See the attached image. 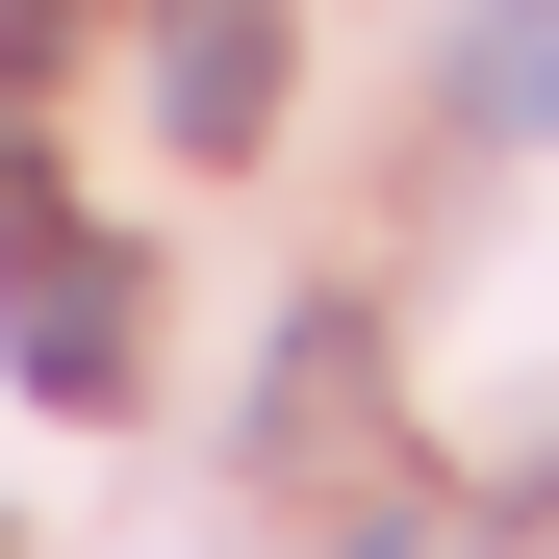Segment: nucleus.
Masks as SVG:
<instances>
[{
  "instance_id": "obj_3",
  "label": "nucleus",
  "mask_w": 559,
  "mask_h": 559,
  "mask_svg": "<svg viewBox=\"0 0 559 559\" xmlns=\"http://www.w3.org/2000/svg\"><path fill=\"white\" fill-rule=\"evenodd\" d=\"M457 103L509 153H559V0H484V26H457Z\"/></svg>"
},
{
  "instance_id": "obj_5",
  "label": "nucleus",
  "mask_w": 559,
  "mask_h": 559,
  "mask_svg": "<svg viewBox=\"0 0 559 559\" xmlns=\"http://www.w3.org/2000/svg\"><path fill=\"white\" fill-rule=\"evenodd\" d=\"M51 51H76V0H0V76H51Z\"/></svg>"
},
{
  "instance_id": "obj_2",
  "label": "nucleus",
  "mask_w": 559,
  "mask_h": 559,
  "mask_svg": "<svg viewBox=\"0 0 559 559\" xmlns=\"http://www.w3.org/2000/svg\"><path fill=\"white\" fill-rule=\"evenodd\" d=\"M0 356H26V407H128V254H26Z\"/></svg>"
},
{
  "instance_id": "obj_4",
  "label": "nucleus",
  "mask_w": 559,
  "mask_h": 559,
  "mask_svg": "<svg viewBox=\"0 0 559 559\" xmlns=\"http://www.w3.org/2000/svg\"><path fill=\"white\" fill-rule=\"evenodd\" d=\"M0 254H51V153L26 128H0Z\"/></svg>"
},
{
  "instance_id": "obj_6",
  "label": "nucleus",
  "mask_w": 559,
  "mask_h": 559,
  "mask_svg": "<svg viewBox=\"0 0 559 559\" xmlns=\"http://www.w3.org/2000/svg\"><path fill=\"white\" fill-rule=\"evenodd\" d=\"M331 559H407V534H331Z\"/></svg>"
},
{
  "instance_id": "obj_1",
  "label": "nucleus",
  "mask_w": 559,
  "mask_h": 559,
  "mask_svg": "<svg viewBox=\"0 0 559 559\" xmlns=\"http://www.w3.org/2000/svg\"><path fill=\"white\" fill-rule=\"evenodd\" d=\"M153 128L178 153H254L280 128V0H153Z\"/></svg>"
}]
</instances>
